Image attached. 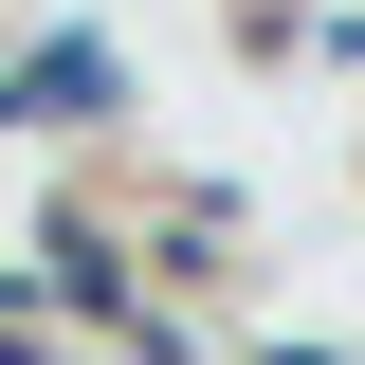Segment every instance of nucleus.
I'll return each instance as SVG.
<instances>
[{"label": "nucleus", "instance_id": "1", "mask_svg": "<svg viewBox=\"0 0 365 365\" xmlns=\"http://www.w3.org/2000/svg\"><path fill=\"white\" fill-rule=\"evenodd\" d=\"M55 311H91V329H146V311H128V256H110V237H55Z\"/></svg>", "mask_w": 365, "mask_h": 365}, {"label": "nucleus", "instance_id": "2", "mask_svg": "<svg viewBox=\"0 0 365 365\" xmlns=\"http://www.w3.org/2000/svg\"><path fill=\"white\" fill-rule=\"evenodd\" d=\"M19 110H110V55H91V37H55L37 73H19Z\"/></svg>", "mask_w": 365, "mask_h": 365}, {"label": "nucleus", "instance_id": "3", "mask_svg": "<svg viewBox=\"0 0 365 365\" xmlns=\"http://www.w3.org/2000/svg\"><path fill=\"white\" fill-rule=\"evenodd\" d=\"M274 365H329V347H274Z\"/></svg>", "mask_w": 365, "mask_h": 365}]
</instances>
